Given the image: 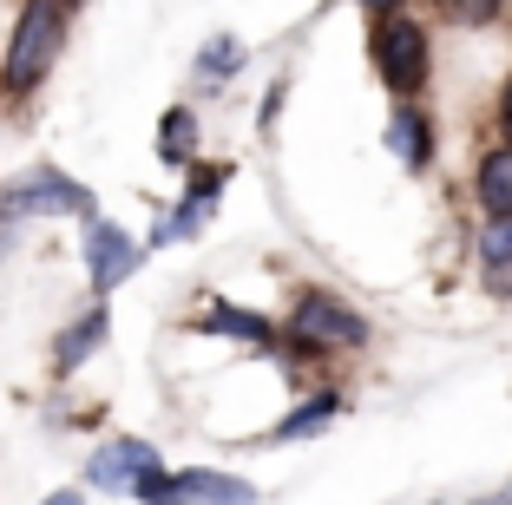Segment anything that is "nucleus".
<instances>
[{
	"instance_id": "1",
	"label": "nucleus",
	"mask_w": 512,
	"mask_h": 505,
	"mask_svg": "<svg viewBox=\"0 0 512 505\" xmlns=\"http://www.w3.org/2000/svg\"><path fill=\"white\" fill-rule=\"evenodd\" d=\"M66 53V7L53 0H20L14 14V33H7V53H0V92L7 99H27L53 79Z\"/></svg>"
},
{
	"instance_id": "2",
	"label": "nucleus",
	"mask_w": 512,
	"mask_h": 505,
	"mask_svg": "<svg viewBox=\"0 0 512 505\" xmlns=\"http://www.w3.org/2000/svg\"><path fill=\"white\" fill-rule=\"evenodd\" d=\"M368 342V315L348 309L335 289H302L289 302V355H342V348Z\"/></svg>"
},
{
	"instance_id": "3",
	"label": "nucleus",
	"mask_w": 512,
	"mask_h": 505,
	"mask_svg": "<svg viewBox=\"0 0 512 505\" xmlns=\"http://www.w3.org/2000/svg\"><path fill=\"white\" fill-rule=\"evenodd\" d=\"M27 217H79V223H92L99 217V197H92L73 171H60V164H33V171H20V178L0 191V223H27Z\"/></svg>"
},
{
	"instance_id": "4",
	"label": "nucleus",
	"mask_w": 512,
	"mask_h": 505,
	"mask_svg": "<svg viewBox=\"0 0 512 505\" xmlns=\"http://www.w3.org/2000/svg\"><path fill=\"white\" fill-rule=\"evenodd\" d=\"M368 53H375V73L388 92H401V99H414V92L427 86V73H434V53H427V27L407 14H381L375 33H368Z\"/></svg>"
},
{
	"instance_id": "5",
	"label": "nucleus",
	"mask_w": 512,
	"mask_h": 505,
	"mask_svg": "<svg viewBox=\"0 0 512 505\" xmlns=\"http://www.w3.org/2000/svg\"><path fill=\"white\" fill-rule=\"evenodd\" d=\"M138 505H256V486L237 473H211V466H158L151 479L132 486Z\"/></svg>"
},
{
	"instance_id": "6",
	"label": "nucleus",
	"mask_w": 512,
	"mask_h": 505,
	"mask_svg": "<svg viewBox=\"0 0 512 505\" xmlns=\"http://www.w3.org/2000/svg\"><path fill=\"white\" fill-rule=\"evenodd\" d=\"M224 164H197L191 171V191L178 197V204L165 210V217L151 223V237H145V250H171V243H191L204 223H211V210H217V191H224Z\"/></svg>"
},
{
	"instance_id": "7",
	"label": "nucleus",
	"mask_w": 512,
	"mask_h": 505,
	"mask_svg": "<svg viewBox=\"0 0 512 505\" xmlns=\"http://www.w3.org/2000/svg\"><path fill=\"white\" fill-rule=\"evenodd\" d=\"M138 263H145V243H132V230H119V223H106V217L86 223V283H92V302H106Z\"/></svg>"
},
{
	"instance_id": "8",
	"label": "nucleus",
	"mask_w": 512,
	"mask_h": 505,
	"mask_svg": "<svg viewBox=\"0 0 512 505\" xmlns=\"http://www.w3.org/2000/svg\"><path fill=\"white\" fill-rule=\"evenodd\" d=\"M158 446L151 440H106V446H92L86 453V486L92 492H125V499H132V486L138 479H151L158 473Z\"/></svg>"
},
{
	"instance_id": "9",
	"label": "nucleus",
	"mask_w": 512,
	"mask_h": 505,
	"mask_svg": "<svg viewBox=\"0 0 512 505\" xmlns=\"http://www.w3.org/2000/svg\"><path fill=\"white\" fill-rule=\"evenodd\" d=\"M106 342H112V309H106V302H92L86 315H73V322L53 335V374H60V381H66V374H79Z\"/></svg>"
},
{
	"instance_id": "10",
	"label": "nucleus",
	"mask_w": 512,
	"mask_h": 505,
	"mask_svg": "<svg viewBox=\"0 0 512 505\" xmlns=\"http://www.w3.org/2000/svg\"><path fill=\"white\" fill-rule=\"evenodd\" d=\"M335 414H342V387H309V394H302V401H296V407H289V414L270 427V446L309 440V433H322Z\"/></svg>"
},
{
	"instance_id": "11",
	"label": "nucleus",
	"mask_w": 512,
	"mask_h": 505,
	"mask_svg": "<svg viewBox=\"0 0 512 505\" xmlns=\"http://www.w3.org/2000/svg\"><path fill=\"white\" fill-rule=\"evenodd\" d=\"M204 335H224V342H243V348H276V322H263L256 309H237V302H211L197 315Z\"/></svg>"
},
{
	"instance_id": "12",
	"label": "nucleus",
	"mask_w": 512,
	"mask_h": 505,
	"mask_svg": "<svg viewBox=\"0 0 512 505\" xmlns=\"http://www.w3.org/2000/svg\"><path fill=\"white\" fill-rule=\"evenodd\" d=\"M388 151L407 164V171H427V164H434V125H427L421 105H401V112L388 119Z\"/></svg>"
},
{
	"instance_id": "13",
	"label": "nucleus",
	"mask_w": 512,
	"mask_h": 505,
	"mask_svg": "<svg viewBox=\"0 0 512 505\" xmlns=\"http://www.w3.org/2000/svg\"><path fill=\"white\" fill-rule=\"evenodd\" d=\"M473 197L486 217H512V145H493L473 171Z\"/></svg>"
},
{
	"instance_id": "14",
	"label": "nucleus",
	"mask_w": 512,
	"mask_h": 505,
	"mask_svg": "<svg viewBox=\"0 0 512 505\" xmlns=\"http://www.w3.org/2000/svg\"><path fill=\"white\" fill-rule=\"evenodd\" d=\"M243 60H250V53H243L237 33H211V40L197 46V66H191V73H197V86H204V92H217V86H230V79L243 73Z\"/></svg>"
},
{
	"instance_id": "15",
	"label": "nucleus",
	"mask_w": 512,
	"mask_h": 505,
	"mask_svg": "<svg viewBox=\"0 0 512 505\" xmlns=\"http://www.w3.org/2000/svg\"><path fill=\"white\" fill-rule=\"evenodd\" d=\"M158 158H165L171 171H184V164L197 158V112L191 105H171L165 119H158Z\"/></svg>"
},
{
	"instance_id": "16",
	"label": "nucleus",
	"mask_w": 512,
	"mask_h": 505,
	"mask_svg": "<svg viewBox=\"0 0 512 505\" xmlns=\"http://www.w3.org/2000/svg\"><path fill=\"white\" fill-rule=\"evenodd\" d=\"M480 263H486V276H493V269H512V217H486V230H480Z\"/></svg>"
},
{
	"instance_id": "17",
	"label": "nucleus",
	"mask_w": 512,
	"mask_h": 505,
	"mask_svg": "<svg viewBox=\"0 0 512 505\" xmlns=\"http://www.w3.org/2000/svg\"><path fill=\"white\" fill-rule=\"evenodd\" d=\"M440 7H447L460 27H486V20H499V7H506V0H440Z\"/></svg>"
},
{
	"instance_id": "18",
	"label": "nucleus",
	"mask_w": 512,
	"mask_h": 505,
	"mask_svg": "<svg viewBox=\"0 0 512 505\" xmlns=\"http://www.w3.org/2000/svg\"><path fill=\"white\" fill-rule=\"evenodd\" d=\"M499 132H506V145H512V79L499 86Z\"/></svg>"
},
{
	"instance_id": "19",
	"label": "nucleus",
	"mask_w": 512,
	"mask_h": 505,
	"mask_svg": "<svg viewBox=\"0 0 512 505\" xmlns=\"http://www.w3.org/2000/svg\"><path fill=\"white\" fill-rule=\"evenodd\" d=\"M40 505H86V492H79V486H60V492H46Z\"/></svg>"
},
{
	"instance_id": "20",
	"label": "nucleus",
	"mask_w": 512,
	"mask_h": 505,
	"mask_svg": "<svg viewBox=\"0 0 512 505\" xmlns=\"http://www.w3.org/2000/svg\"><path fill=\"white\" fill-rule=\"evenodd\" d=\"M355 7H368L375 20H381V14H401V0H355Z\"/></svg>"
},
{
	"instance_id": "21",
	"label": "nucleus",
	"mask_w": 512,
	"mask_h": 505,
	"mask_svg": "<svg viewBox=\"0 0 512 505\" xmlns=\"http://www.w3.org/2000/svg\"><path fill=\"white\" fill-rule=\"evenodd\" d=\"M467 505H512V486L506 492H486V499H467Z\"/></svg>"
},
{
	"instance_id": "22",
	"label": "nucleus",
	"mask_w": 512,
	"mask_h": 505,
	"mask_svg": "<svg viewBox=\"0 0 512 505\" xmlns=\"http://www.w3.org/2000/svg\"><path fill=\"white\" fill-rule=\"evenodd\" d=\"M53 7H66V14H73V7H86V0H53Z\"/></svg>"
}]
</instances>
